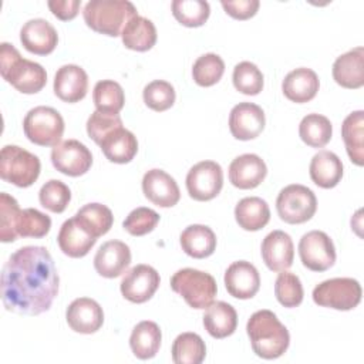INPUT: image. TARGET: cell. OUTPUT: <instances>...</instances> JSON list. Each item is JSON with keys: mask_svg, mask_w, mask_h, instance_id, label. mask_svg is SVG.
<instances>
[{"mask_svg": "<svg viewBox=\"0 0 364 364\" xmlns=\"http://www.w3.org/2000/svg\"><path fill=\"white\" fill-rule=\"evenodd\" d=\"M162 341V333L156 323L144 320L138 323L129 337V347L139 360H149L156 355Z\"/></svg>", "mask_w": 364, "mask_h": 364, "instance_id": "31", "label": "cell"}, {"mask_svg": "<svg viewBox=\"0 0 364 364\" xmlns=\"http://www.w3.org/2000/svg\"><path fill=\"white\" fill-rule=\"evenodd\" d=\"M223 10L236 20H247L253 17L260 6L259 0H236V1H220Z\"/></svg>", "mask_w": 364, "mask_h": 364, "instance_id": "48", "label": "cell"}, {"mask_svg": "<svg viewBox=\"0 0 364 364\" xmlns=\"http://www.w3.org/2000/svg\"><path fill=\"white\" fill-rule=\"evenodd\" d=\"M235 219L237 225L249 232L263 229L270 220V209L264 199L259 196H247L237 202L235 208Z\"/></svg>", "mask_w": 364, "mask_h": 364, "instance_id": "29", "label": "cell"}, {"mask_svg": "<svg viewBox=\"0 0 364 364\" xmlns=\"http://www.w3.org/2000/svg\"><path fill=\"white\" fill-rule=\"evenodd\" d=\"M23 131L27 139L36 145L55 146L64 134V119L51 107H34L24 117Z\"/></svg>", "mask_w": 364, "mask_h": 364, "instance_id": "7", "label": "cell"}, {"mask_svg": "<svg viewBox=\"0 0 364 364\" xmlns=\"http://www.w3.org/2000/svg\"><path fill=\"white\" fill-rule=\"evenodd\" d=\"M122 43L134 51H148L156 43V28L154 23L142 16L132 17L121 33Z\"/></svg>", "mask_w": 364, "mask_h": 364, "instance_id": "32", "label": "cell"}, {"mask_svg": "<svg viewBox=\"0 0 364 364\" xmlns=\"http://www.w3.org/2000/svg\"><path fill=\"white\" fill-rule=\"evenodd\" d=\"M267 175L264 161L256 154L236 156L229 165V181L239 189H253L259 186Z\"/></svg>", "mask_w": 364, "mask_h": 364, "instance_id": "21", "label": "cell"}, {"mask_svg": "<svg viewBox=\"0 0 364 364\" xmlns=\"http://www.w3.org/2000/svg\"><path fill=\"white\" fill-rule=\"evenodd\" d=\"M225 286L232 297L252 299L260 287L259 272L250 262H233L225 272Z\"/></svg>", "mask_w": 364, "mask_h": 364, "instance_id": "18", "label": "cell"}, {"mask_svg": "<svg viewBox=\"0 0 364 364\" xmlns=\"http://www.w3.org/2000/svg\"><path fill=\"white\" fill-rule=\"evenodd\" d=\"M74 219L95 239L105 235L114 223V215L111 209L97 202L87 203L80 208L74 215Z\"/></svg>", "mask_w": 364, "mask_h": 364, "instance_id": "34", "label": "cell"}, {"mask_svg": "<svg viewBox=\"0 0 364 364\" xmlns=\"http://www.w3.org/2000/svg\"><path fill=\"white\" fill-rule=\"evenodd\" d=\"M159 222V215L145 206H139L128 213L125 220L122 222L124 229L132 236H144L152 232Z\"/></svg>", "mask_w": 364, "mask_h": 364, "instance_id": "46", "label": "cell"}, {"mask_svg": "<svg viewBox=\"0 0 364 364\" xmlns=\"http://www.w3.org/2000/svg\"><path fill=\"white\" fill-rule=\"evenodd\" d=\"M361 284L353 277H334L321 282L313 290V300L321 307L351 310L361 301Z\"/></svg>", "mask_w": 364, "mask_h": 364, "instance_id": "9", "label": "cell"}, {"mask_svg": "<svg viewBox=\"0 0 364 364\" xmlns=\"http://www.w3.org/2000/svg\"><path fill=\"white\" fill-rule=\"evenodd\" d=\"M131 263L129 246L121 240H108L100 246L94 256L97 273L107 279L121 276Z\"/></svg>", "mask_w": 364, "mask_h": 364, "instance_id": "17", "label": "cell"}, {"mask_svg": "<svg viewBox=\"0 0 364 364\" xmlns=\"http://www.w3.org/2000/svg\"><path fill=\"white\" fill-rule=\"evenodd\" d=\"M233 85L245 95H257L263 90V74L256 64L250 61H242L233 68Z\"/></svg>", "mask_w": 364, "mask_h": 364, "instance_id": "40", "label": "cell"}, {"mask_svg": "<svg viewBox=\"0 0 364 364\" xmlns=\"http://www.w3.org/2000/svg\"><path fill=\"white\" fill-rule=\"evenodd\" d=\"M50 228H51V219L46 213L34 208L21 209L17 220L18 237L40 239L50 232Z\"/></svg>", "mask_w": 364, "mask_h": 364, "instance_id": "42", "label": "cell"}, {"mask_svg": "<svg viewBox=\"0 0 364 364\" xmlns=\"http://www.w3.org/2000/svg\"><path fill=\"white\" fill-rule=\"evenodd\" d=\"M20 41L28 53L47 55L57 47L58 34L50 21L44 18H31L21 27Z\"/></svg>", "mask_w": 364, "mask_h": 364, "instance_id": "19", "label": "cell"}, {"mask_svg": "<svg viewBox=\"0 0 364 364\" xmlns=\"http://www.w3.org/2000/svg\"><path fill=\"white\" fill-rule=\"evenodd\" d=\"M159 273L149 264H136L121 280V294L131 303L148 301L159 287Z\"/></svg>", "mask_w": 364, "mask_h": 364, "instance_id": "13", "label": "cell"}, {"mask_svg": "<svg viewBox=\"0 0 364 364\" xmlns=\"http://www.w3.org/2000/svg\"><path fill=\"white\" fill-rule=\"evenodd\" d=\"M203 327L213 338H225L235 333L237 327V313L226 301H215L206 307Z\"/></svg>", "mask_w": 364, "mask_h": 364, "instance_id": "28", "label": "cell"}, {"mask_svg": "<svg viewBox=\"0 0 364 364\" xmlns=\"http://www.w3.org/2000/svg\"><path fill=\"white\" fill-rule=\"evenodd\" d=\"M38 200L47 210L53 213H61L65 210L71 200V191L63 181L50 179L41 186L38 192Z\"/></svg>", "mask_w": 364, "mask_h": 364, "instance_id": "44", "label": "cell"}, {"mask_svg": "<svg viewBox=\"0 0 364 364\" xmlns=\"http://www.w3.org/2000/svg\"><path fill=\"white\" fill-rule=\"evenodd\" d=\"M223 186V171L215 161L193 165L186 175V189L192 199L206 202L219 195Z\"/></svg>", "mask_w": 364, "mask_h": 364, "instance_id": "11", "label": "cell"}, {"mask_svg": "<svg viewBox=\"0 0 364 364\" xmlns=\"http://www.w3.org/2000/svg\"><path fill=\"white\" fill-rule=\"evenodd\" d=\"M311 181L323 188L330 189L338 185L343 178V164L341 159L331 151H318L310 162L309 166Z\"/></svg>", "mask_w": 364, "mask_h": 364, "instance_id": "27", "label": "cell"}, {"mask_svg": "<svg viewBox=\"0 0 364 364\" xmlns=\"http://www.w3.org/2000/svg\"><path fill=\"white\" fill-rule=\"evenodd\" d=\"M274 296L277 301L284 307H297L303 301V286L294 273L290 272H280L276 282H274Z\"/></svg>", "mask_w": 364, "mask_h": 364, "instance_id": "41", "label": "cell"}, {"mask_svg": "<svg viewBox=\"0 0 364 364\" xmlns=\"http://www.w3.org/2000/svg\"><path fill=\"white\" fill-rule=\"evenodd\" d=\"M92 100L97 111L104 114H119L125 104L122 87L114 80H101L95 84Z\"/></svg>", "mask_w": 364, "mask_h": 364, "instance_id": "37", "label": "cell"}, {"mask_svg": "<svg viewBox=\"0 0 364 364\" xmlns=\"http://www.w3.org/2000/svg\"><path fill=\"white\" fill-rule=\"evenodd\" d=\"M276 209L283 222L300 225L314 216L317 210V199L310 188L300 183H291L279 192Z\"/></svg>", "mask_w": 364, "mask_h": 364, "instance_id": "8", "label": "cell"}, {"mask_svg": "<svg viewBox=\"0 0 364 364\" xmlns=\"http://www.w3.org/2000/svg\"><path fill=\"white\" fill-rule=\"evenodd\" d=\"M173 17L186 27H200L210 14L208 1L203 0H175L172 1Z\"/></svg>", "mask_w": 364, "mask_h": 364, "instance_id": "38", "label": "cell"}, {"mask_svg": "<svg viewBox=\"0 0 364 364\" xmlns=\"http://www.w3.org/2000/svg\"><path fill=\"white\" fill-rule=\"evenodd\" d=\"M364 111L358 109L346 117L341 125V136L347 154L358 166L364 164Z\"/></svg>", "mask_w": 364, "mask_h": 364, "instance_id": "33", "label": "cell"}, {"mask_svg": "<svg viewBox=\"0 0 364 364\" xmlns=\"http://www.w3.org/2000/svg\"><path fill=\"white\" fill-rule=\"evenodd\" d=\"M57 242L64 255L78 259L88 255L97 239L91 236L85 229H82L73 216L61 225Z\"/></svg>", "mask_w": 364, "mask_h": 364, "instance_id": "25", "label": "cell"}, {"mask_svg": "<svg viewBox=\"0 0 364 364\" xmlns=\"http://www.w3.org/2000/svg\"><path fill=\"white\" fill-rule=\"evenodd\" d=\"M225 73V63L220 55L208 53L200 55L192 67L193 81L200 87H210L219 82Z\"/></svg>", "mask_w": 364, "mask_h": 364, "instance_id": "39", "label": "cell"}, {"mask_svg": "<svg viewBox=\"0 0 364 364\" xmlns=\"http://www.w3.org/2000/svg\"><path fill=\"white\" fill-rule=\"evenodd\" d=\"M299 255L303 266L311 272H326L336 262L334 243L321 230H310L301 236Z\"/></svg>", "mask_w": 364, "mask_h": 364, "instance_id": "10", "label": "cell"}, {"mask_svg": "<svg viewBox=\"0 0 364 364\" xmlns=\"http://www.w3.org/2000/svg\"><path fill=\"white\" fill-rule=\"evenodd\" d=\"M88 91V75L80 65L65 64L54 75V94L64 102H78Z\"/></svg>", "mask_w": 364, "mask_h": 364, "instance_id": "22", "label": "cell"}, {"mask_svg": "<svg viewBox=\"0 0 364 364\" xmlns=\"http://www.w3.org/2000/svg\"><path fill=\"white\" fill-rule=\"evenodd\" d=\"M53 166L67 176H81L92 165L91 151L77 139H67L51 151Z\"/></svg>", "mask_w": 364, "mask_h": 364, "instance_id": "12", "label": "cell"}, {"mask_svg": "<svg viewBox=\"0 0 364 364\" xmlns=\"http://www.w3.org/2000/svg\"><path fill=\"white\" fill-rule=\"evenodd\" d=\"M262 259L272 272L287 270L293 264L294 246L290 235L283 230L270 232L260 246Z\"/></svg>", "mask_w": 364, "mask_h": 364, "instance_id": "20", "label": "cell"}, {"mask_svg": "<svg viewBox=\"0 0 364 364\" xmlns=\"http://www.w3.org/2000/svg\"><path fill=\"white\" fill-rule=\"evenodd\" d=\"M206 355V346L196 333H182L172 344V361L175 364H200Z\"/></svg>", "mask_w": 364, "mask_h": 364, "instance_id": "36", "label": "cell"}, {"mask_svg": "<svg viewBox=\"0 0 364 364\" xmlns=\"http://www.w3.org/2000/svg\"><path fill=\"white\" fill-rule=\"evenodd\" d=\"M250 346L257 357L274 360L282 357L290 344V334L284 324L270 310H259L246 324Z\"/></svg>", "mask_w": 364, "mask_h": 364, "instance_id": "2", "label": "cell"}, {"mask_svg": "<svg viewBox=\"0 0 364 364\" xmlns=\"http://www.w3.org/2000/svg\"><path fill=\"white\" fill-rule=\"evenodd\" d=\"M100 148L108 161L114 164H128L138 152V141L131 131L119 127L104 136L100 142Z\"/></svg>", "mask_w": 364, "mask_h": 364, "instance_id": "26", "label": "cell"}, {"mask_svg": "<svg viewBox=\"0 0 364 364\" xmlns=\"http://www.w3.org/2000/svg\"><path fill=\"white\" fill-rule=\"evenodd\" d=\"M119 127H122V119L118 114L114 115L94 111L87 119V134L98 145L105 135H108L111 131Z\"/></svg>", "mask_w": 364, "mask_h": 364, "instance_id": "47", "label": "cell"}, {"mask_svg": "<svg viewBox=\"0 0 364 364\" xmlns=\"http://www.w3.org/2000/svg\"><path fill=\"white\" fill-rule=\"evenodd\" d=\"M85 24L109 37L121 36L127 23L138 16L135 6L128 0H90L82 10Z\"/></svg>", "mask_w": 364, "mask_h": 364, "instance_id": "4", "label": "cell"}, {"mask_svg": "<svg viewBox=\"0 0 364 364\" xmlns=\"http://www.w3.org/2000/svg\"><path fill=\"white\" fill-rule=\"evenodd\" d=\"M142 192L148 200L159 208H172L181 199L176 181L162 169H149L142 178Z\"/></svg>", "mask_w": 364, "mask_h": 364, "instance_id": "15", "label": "cell"}, {"mask_svg": "<svg viewBox=\"0 0 364 364\" xmlns=\"http://www.w3.org/2000/svg\"><path fill=\"white\" fill-rule=\"evenodd\" d=\"M80 6H81V0H50L48 1V9L51 10V13L63 21L73 20L78 14Z\"/></svg>", "mask_w": 364, "mask_h": 364, "instance_id": "49", "label": "cell"}, {"mask_svg": "<svg viewBox=\"0 0 364 364\" xmlns=\"http://www.w3.org/2000/svg\"><path fill=\"white\" fill-rule=\"evenodd\" d=\"M318 88L320 81L317 74L311 68L306 67L290 71L282 82V91L284 97L297 104L311 101L316 97Z\"/></svg>", "mask_w": 364, "mask_h": 364, "instance_id": "24", "label": "cell"}, {"mask_svg": "<svg viewBox=\"0 0 364 364\" xmlns=\"http://www.w3.org/2000/svg\"><path fill=\"white\" fill-rule=\"evenodd\" d=\"M65 320L75 333L92 334L101 328L104 323V311L94 299L78 297L67 307Z\"/></svg>", "mask_w": 364, "mask_h": 364, "instance_id": "16", "label": "cell"}, {"mask_svg": "<svg viewBox=\"0 0 364 364\" xmlns=\"http://www.w3.org/2000/svg\"><path fill=\"white\" fill-rule=\"evenodd\" d=\"M299 135L306 145L323 148L331 139L333 125L330 119L321 114H307L300 121Z\"/></svg>", "mask_w": 364, "mask_h": 364, "instance_id": "35", "label": "cell"}, {"mask_svg": "<svg viewBox=\"0 0 364 364\" xmlns=\"http://www.w3.org/2000/svg\"><path fill=\"white\" fill-rule=\"evenodd\" d=\"M41 164L37 155L17 145H6L0 154V176L18 188L31 186L40 175Z\"/></svg>", "mask_w": 364, "mask_h": 364, "instance_id": "6", "label": "cell"}, {"mask_svg": "<svg viewBox=\"0 0 364 364\" xmlns=\"http://www.w3.org/2000/svg\"><path fill=\"white\" fill-rule=\"evenodd\" d=\"M171 287L185 299L189 307L198 310L210 306L218 293L213 276L192 267H185L173 273L171 277Z\"/></svg>", "mask_w": 364, "mask_h": 364, "instance_id": "5", "label": "cell"}, {"mask_svg": "<svg viewBox=\"0 0 364 364\" xmlns=\"http://www.w3.org/2000/svg\"><path fill=\"white\" fill-rule=\"evenodd\" d=\"M0 74L23 94H36L47 82V73L41 64L26 60L18 50L9 43L0 46Z\"/></svg>", "mask_w": 364, "mask_h": 364, "instance_id": "3", "label": "cell"}, {"mask_svg": "<svg viewBox=\"0 0 364 364\" xmlns=\"http://www.w3.org/2000/svg\"><path fill=\"white\" fill-rule=\"evenodd\" d=\"M182 250L193 259H205L216 249V235L209 226L191 225L179 236Z\"/></svg>", "mask_w": 364, "mask_h": 364, "instance_id": "30", "label": "cell"}, {"mask_svg": "<svg viewBox=\"0 0 364 364\" xmlns=\"http://www.w3.org/2000/svg\"><path fill=\"white\" fill-rule=\"evenodd\" d=\"M142 98L148 108L156 112H162L173 105L176 94L171 82L164 80H154L144 87Z\"/></svg>", "mask_w": 364, "mask_h": 364, "instance_id": "43", "label": "cell"}, {"mask_svg": "<svg viewBox=\"0 0 364 364\" xmlns=\"http://www.w3.org/2000/svg\"><path fill=\"white\" fill-rule=\"evenodd\" d=\"M263 109L253 102H239L229 114L230 134L239 141L255 139L264 129Z\"/></svg>", "mask_w": 364, "mask_h": 364, "instance_id": "14", "label": "cell"}, {"mask_svg": "<svg viewBox=\"0 0 364 364\" xmlns=\"http://www.w3.org/2000/svg\"><path fill=\"white\" fill-rule=\"evenodd\" d=\"M60 277L44 246L17 249L1 270V301L6 310L38 316L50 310L58 293Z\"/></svg>", "mask_w": 364, "mask_h": 364, "instance_id": "1", "label": "cell"}, {"mask_svg": "<svg viewBox=\"0 0 364 364\" xmlns=\"http://www.w3.org/2000/svg\"><path fill=\"white\" fill-rule=\"evenodd\" d=\"M334 81L350 90L364 85V48L355 47L340 57L333 64Z\"/></svg>", "mask_w": 364, "mask_h": 364, "instance_id": "23", "label": "cell"}, {"mask_svg": "<svg viewBox=\"0 0 364 364\" xmlns=\"http://www.w3.org/2000/svg\"><path fill=\"white\" fill-rule=\"evenodd\" d=\"M20 206L17 200L6 192L0 193V240L10 243L18 239L17 220L20 216Z\"/></svg>", "mask_w": 364, "mask_h": 364, "instance_id": "45", "label": "cell"}]
</instances>
